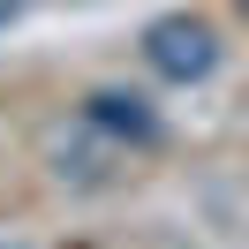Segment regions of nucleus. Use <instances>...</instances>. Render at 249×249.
<instances>
[{
	"label": "nucleus",
	"instance_id": "f257e3e1",
	"mask_svg": "<svg viewBox=\"0 0 249 249\" xmlns=\"http://www.w3.org/2000/svg\"><path fill=\"white\" fill-rule=\"evenodd\" d=\"M143 61L166 83H204L219 68V31L204 16H159L151 31H143Z\"/></svg>",
	"mask_w": 249,
	"mask_h": 249
},
{
	"label": "nucleus",
	"instance_id": "f03ea898",
	"mask_svg": "<svg viewBox=\"0 0 249 249\" xmlns=\"http://www.w3.org/2000/svg\"><path fill=\"white\" fill-rule=\"evenodd\" d=\"M83 121L106 128V136H121V143H151V136H159L151 106H143L136 91H91V98H83Z\"/></svg>",
	"mask_w": 249,
	"mask_h": 249
},
{
	"label": "nucleus",
	"instance_id": "7ed1b4c3",
	"mask_svg": "<svg viewBox=\"0 0 249 249\" xmlns=\"http://www.w3.org/2000/svg\"><path fill=\"white\" fill-rule=\"evenodd\" d=\"M242 16H249V0H242Z\"/></svg>",
	"mask_w": 249,
	"mask_h": 249
}]
</instances>
